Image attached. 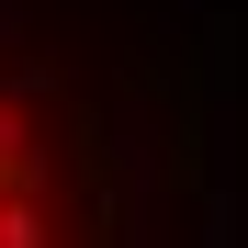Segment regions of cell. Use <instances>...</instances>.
Wrapping results in <instances>:
<instances>
[{
	"label": "cell",
	"instance_id": "6da1fadb",
	"mask_svg": "<svg viewBox=\"0 0 248 248\" xmlns=\"http://www.w3.org/2000/svg\"><path fill=\"white\" fill-rule=\"evenodd\" d=\"M0 248H113L91 113L12 34H0Z\"/></svg>",
	"mask_w": 248,
	"mask_h": 248
}]
</instances>
